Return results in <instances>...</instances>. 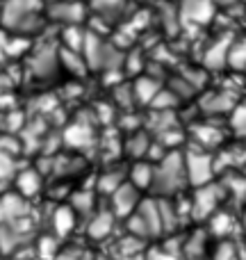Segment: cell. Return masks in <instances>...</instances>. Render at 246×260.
I'll return each instance as SVG.
<instances>
[{
	"label": "cell",
	"instance_id": "15",
	"mask_svg": "<svg viewBox=\"0 0 246 260\" xmlns=\"http://www.w3.org/2000/svg\"><path fill=\"white\" fill-rule=\"evenodd\" d=\"M246 165V148L235 144V146L226 148V151L219 153V157H215V171L219 169H242Z\"/></svg>",
	"mask_w": 246,
	"mask_h": 260
},
{
	"label": "cell",
	"instance_id": "31",
	"mask_svg": "<svg viewBox=\"0 0 246 260\" xmlns=\"http://www.w3.org/2000/svg\"><path fill=\"white\" fill-rule=\"evenodd\" d=\"M85 37H87V32H82L78 25H68L64 30V41H66L68 50H78L80 53L82 46H85Z\"/></svg>",
	"mask_w": 246,
	"mask_h": 260
},
{
	"label": "cell",
	"instance_id": "32",
	"mask_svg": "<svg viewBox=\"0 0 246 260\" xmlns=\"http://www.w3.org/2000/svg\"><path fill=\"white\" fill-rule=\"evenodd\" d=\"M121 183H123L121 171H108V174H103V178L98 180V192H103V194H112Z\"/></svg>",
	"mask_w": 246,
	"mask_h": 260
},
{
	"label": "cell",
	"instance_id": "14",
	"mask_svg": "<svg viewBox=\"0 0 246 260\" xmlns=\"http://www.w3.org/2000/svg\"><path fill=\"white\" fill-rule=\"evenodd\" d=\"M64 142L73 148H87V146L94 144V130H91L89 123L76 121L73 126L66 128V133H64Z\"/></svg>",
	"mask_w": 246,
	"mask_h": 260
},
{
	"label": "cell",
	"instance_id": "42",
	"mask_svg": "<svg viewBox=\"0 0 246 260\" xmlns=\"http://www.w3.org/2000/svg\"><path fill=\"white\" fill-rule=\"evenodd\" d=\"M57 260H80V251H76V249H71V251H64L59 253Z\"/></svg>",
	"mask_w": 246,
	"mask_h": 260
},
{
	"label": "cell",
	"instance_id": "27",
	"mask_svg": "<svg viewBox=\"0 0 246 260\" xmlns=\"http://www.w3.org/2000/svg\"><path fill=\"white\" fill-rule=\"evenodd\" d=\"M123 5H125V0H94L96 12H98L103 18H108V21H112V16H119V14H121Z\"/></svg>",
	"mask_w": 246,
	"mask_h": 260
},
{
	"label": "cell",
	"instance_id": "23",
	"mask_svg": "<svg viewBox=\"0 0 246 260\" xmlns=\"http://www.w3.org/2000/svg\"><path fill=\"white\" fill-rule=\"evenodd\" d=\"M153 174H155V169L148 162H137L132 167V171H130V180H132V185L137 189H142V187L153 185Z\"/></svg>",
	"mask_w": 246,
	"mask_h": 260
},
{
	"label": "cell",
	"instance_id": "26",
	"mask_svg": "<svg viewBox=\"0 0 246 260\" xmlns=\"http://www.w3.org/2000/svg\"><path fill=\"white\" fill-rule=\"evenodd\" d=\"M59 59H62L64 67H66L71 73H76V76H82V73L87 71V67H85L87 62L76 53V50H68V48L62 50V53H59Z\"/></svg>",
	"mask_w": 246,
	"mask_h": 260
},
{
	"label": "cell",
	"instance_id": "36",
	"mask_svg": "<svg viewBox=\"0 0 246 260\" xmlns=\"http://www.w3.org/2000/svg\"><path fill=\"white\" fill-rule=\"evenodd\" d=\"M12 174H14L12 155H9V153H5V151H0V183H3V180H7V178H12Z\"/></svg>",
	"mask_w": 246,
	"mask_h": 260
},
{
	"label": "cell",
	"instance_id": "6",
	"mask_svg": "<svg viewBox=\"0 0 246 260\" xmlns=\"http://www.w3.org/2000/svg\"><path fill=\"white\" fill-rule=\"evenodd\" d=\"M224 197H226L224 185L205 183V185H201V187H198L196 194H194L189 210H192V215L196 217V219H207V217L217 210V206H219V201Z\"/></svg>",
	"mask_w": 246,
	"mask_h": 260
},
{
	"label": "cell",
	"instance_id": "24",
	"mask_svg": "<svg viewBox=\"0 0 246 260\" xmlns=\"http://www.w3.org/2000/svg\"><path fill=\"white\" fill-rule=\"evenodd\" d=\"M224 192L230 194L235 201H244L246 199V176L244 174H233L226 178L224 183Z\"/></svg>",
	"mask_w": 246,
	"mask_h": 260
},
{
	"label": "cell",
	"instance_id": "19",
	"mask_svg": "<svg viewBox=\"0 0 246 260\" xmlns=\"http://www.w3.org/2000/svg\"><path fill=\"white\" fill-rule=\"evenodd\" d=\"M160 91V85H157V80L155 78H139L137 82H134V89H132V94H134V99L139 101V103H151L153 99H155V94Z\"/></svg>",
	"mask_w": 246,
	"mask_h": 260
},
{
	"label": "cell",
	"instance_id": "11",
	"mask_svg": "<svg viewBox=\"0 0 246 260\" xmlns=\"http://www.w3.org/2000/svg\"><path fill=\"white\" fill-rule=\"evenodd\" d=\"M230 41L233 37L230 35H224L221 39H217L210 48L205 50L203 55V67L205 69H212V71H219V69L226 67V59H228V48H230Z\"/></svg>",
	"mask_w": 246,
	"mask_h": 260
},
{
	"label": "cell",
	"instance_id": "12",
	"mask_svg": "<svg viewBox=\"0 0 246 260\" xmlns=\"http://www.w3.org/2000/svg\"><path fill=\"white\" fill-rule=\"evenodd\" d=\"M27 215V203L23 197L5 194L0 199V224H12L16 219H23Z\"/></svg>",
	"mask_w": 246,
	"mask_h": 260
},
{
	"label": "cell",
	"instance_id": "43",
	"mask_svg": "<svg viewBox=\"0 0 246 260\" xmlns=\"http://www.w3.org/2000/svg\"><path fill=\"white\" fill-rule=\"evenodd\" d=\"M237 0H215V5H221V7H233Z\"/></svg>",
	"mask_w": 246,
	"mask_h": 260
},
{
	"label": "cell",
	"instance_id": "7",
	"mask_svg": "<svg viewBox=\"0 0 246 260\" xmlns=\"http://www.w3.org/2000/svg\"><path fill=\"white\" fill-rule=\"evenodd\" d=\"M215 0H180L178 16L180 21L189 23V25H205L215 18Z\"/></svg>",
	"mask_w": 246,
	"mask_h": 260
},
{
	"label": "cell",
	"instance_id": "21",
	"mask_svg": "<svg viewBox=\"0 0 246 260\" xmlns=\"http://www.w3.org/2000/svg\"><path fill=\"white\" fill-rule=\"evenodd\" d=\"M53 226H55V233H57L59 238L71 233L73 226H76V215H73L71 208H57V210H55V217H53Z\"/></svg>",
	"mask_w": 246,
	"mask_h": 260
},
{
	"label": "cell",
	"instance_id": "20",
	"mask_svg": "<svg viewBox=\"0 0 246 260\" xmlns=\"http://www.w3.org/2000/svg\"><path fill=\"white\" fill-rule=\"evenodd\" d=\"M16 187L21 192V197H34L37 192L41 189V178L37 171H21L16 178Z\"/></svg>",
	"mask_w": 246,
	"mask_h": 260
},
{
	"label": "cell",
	"instance_id": "18",
	"mask_svg": "<svg viewBox=\"0 0 246 260\" xmlns=\"http://www.w3.org/2000/svg\"><path fill=\"white\" fill-rule=\"evenodd\" d=\"M112 226H114V215L112 212H108V210L98 212V215L91 219V224H89V238H94V240L108 238V235L112 233Z\"/></svg>",
	"mask_w": 246,
	"mask_h": 260
},
{
	"label": "cell",
	"instance_id": "10",
	"mask_svg": "<svg viewBox=\"0 0 246 260\" xmlns=\"http://www.w3.org/2000/svg\"><path fill=\"white\" fill-rule=\"evenodd\" d=\"M235 91L224 89V91H210L201 99V110L207 114H221V112H230L235 108Z\"/></svg>",
	"mask_w": 246,
	"mask_h": 260
},
{
	"label": "cell",
	"instance_id": "3",
	"mask_svg": "<svg viewBox=\"0 0 246 260\" xmlns=\"http://www.w3.org/2000/svg\"><path fill=\"white\" fill-rule=\"evenodd\" d=\"M82 53H85V62L91 69H117L121 64V53L117 50V46L103 41L98 35H87L85 37V46H82Z\"/></svg>",
	"mask_w": 246,
	"mask_h": 260
},
{
	"label": "cell",
	"instance_id": "5",
	"mask_svg": "<svg viewBox=\"0 0 246 260\" xmlns=\"http://www.w3.org/2000/svg\"><path fill=\"white\" fill-rule=\"evenodd\" d=\"M185 160V176L192 185L201 187V185L210 183L212 176L217 174L215 171V157L207 155L203 151H192L183 157Z\"/></svg>",
	"mask_w": 246,
	"mask_h": 260
},
{
	"label": "cell",
	"instance_id": "37",
	"mask_svg": "<svg viewBox=\"0 0 246 260\" xmlns=\"http://www.w3.org/2000/svg\"><path fill=\"white\" fill-rule=\"evenodd\" d=\"M114 99L121 108H130L132 105V91H130V85H121L114 89Z\"/></svg>",
	"mask_w": 246,
	"mask_h": 260
},
{
	"label": "cell",
	"instance_id": "16",
	"mask_svg": "<svg viewBox=\"0 0 246 260\" xmlns=\"http://www.w3.org/2000/svg\"><path fill=\"white\" fill-rule=\"evenodd\" d=\"M192 135H194V142L203 148H215L224 142V133H221V128L212 126V123H201V126L194 128Z\"/></svg>",
	"mask_w": 246,
	"mask_h": 260
},
{
	"label": "cell",
	"instance_id": "17",
	"mask_svg": "<svg viewBox=\"0 0 246 260\" xmlns=\"http://www.w3.org/2000/svg\"><path fill=\"white\" fill-rule=\"evenodd\" d=\"M226 64H228L233 71H246V37H239V39L230 41Z\"/></svg>",
	"mask_w": 246,
	"mask_h": 260
},
{
	"label": "cell",
	"instance_id": "41",
	"mask_svg": "<svg viewBox=\"0 0 246 260\" xmlns=\"http://www.w3.org/2000/svg\"><path fill=\"white\" fill-rule=\"evenodd\" d=\"M7 119H9V121H7V126H9V128H18V126H23V114H21V112H12Z\"/></svg>",
	"mask_w": 246,
	"mask_h": 260
},
{
	"label": "cell",
	"instance_id": "28",
	"mask_svg": "<svg viewBox=\"0 0 246 260\" xmlns=\"http://www.w3.org/2000/svg\"><path fill=\"white\" fill-rule=\"evenodd\" d=\"M148 146H151V142H148L146 135L137 133V135H132V137L128 139V144H125V151H128V155H132V157H142V155H146Z\"/></svg>",
	"mask_w": 246,
	"mask_h": 260
},
{
	"label": "cell",
	"instance_id": "25",
	"mask_svg": "<svg viewBox=\"0 0 246 260\" xmlns=\"http://www.w3.org/2000/svg\"><path fill=\"white\" fill-rule=\"evenodd\" d=\"M230 128H233V133L237 135V137L246 139V101L244 103H235V108L230 110Z\"/></svg>",
	"mask_w": 246,
	"mask_h": 260
},
{
	"label": "cell",
	"instance_id": "33",
	"mask_svg": "<svg viewBox=\"0 0 246 260\" xmlns=\"http://www.w3.org/2000/svg\"><path fill=\"white\" fill-rule=\"evenodd\" d=\"M175 101H178V96L173 94V91H157L155 94V99L151 101V105L155 110H171L175 105Z\"/></svg>",
	"mask_w": 246,
	"mask_h": 260
},
{
	"label": "cell",
	"instance_id": "8",
	"mask_svg": "<svg viewBox=\"0 0 246 260\" xmlns=\"http://www.w3.org/2000/svg\"><path fill=\"white\" fill-rule=\"evenodd\" d=\"M48 16L53 21L59 23H66V25H76L85 18V7L76 0H57L48 7Z\"/></svg>",
	"mask_w": 246,
	"mask_h": 260
},
{
	"label": "cell",
	"instance_id": "2",
	"mask_svg": "<svg viewBox=\"0 0 246 260\" xmlns=\"http://www.w3.org/2000/svg\"><path fill=\"white\" fill-rule=\"evenodd\" d=\"M187 176H185V160L180 153H169L160 160L153 174V187L160 194H171L178 192L185 185Z\"/></svg>",
	"mask_w": 246,
	"mask_h": 260
},
{
	"label": "cell",
	"instance_id": "38",
	"mask_svg": "<svg viewBox=\"0 0 246 260\" xmlns=\"http://www.w3.org/2000/svg\"><path fill=\"white\" fill-rule=\"evenodd\" d=\"M39 253L44 258H53V256H57V242H55L53 238H44L39 242Z\"/></svg>",
	"mask_w": 246,
	"mask_h": 260
},
{
	"label": "cell",
	"instance_id": "1",
	"mask_svg": "<svg viewBox=\"0 0 246 260\" xmlns=\"http://www.w3.org/2000/svg\"><path fill=\"white\" fill-rule=\"evenodd\" d=\"M0 21L14 32H34L41 25L39 0H7L0 12Z\"/></svg>",
	"mask_w": 246,
	"mask_h": 260
},
{
	"label": "cell",
	"instance_id": "4",
	"mask_svg": "<svg viewBox=\"0 0 246 260\" xmlns=\"http://www.w3.org/2000/svg\"><path fill=\"white\" fill-rule=\"evenodd\" d=\"M137 208L139 210L134 212L128 221L130 233L137 235V238H155V235L162 231L157 201H144V203H139Z\"/></svg>",
	"mask_w": 246,
	"mask_h": 260
},
{
	"label": "cell",
	"instance_id": "40",
	"mask_svg": "<svg viewBox=\"0 0 246 260\" xmlns=\"http://www.w3.org/2000/svg\"><path fill=\"white\" fill-rule=\"evenodd\" d=\"M18 146H21V144H18L16 139H9V137H3V139H0V151L9 153V155H12L14 151H18Z\"/></svg>",
	"mask_w": 246,
	"mask_h": 260
},
{
	"label": "cell",
	"instance_id": "39",
	"mask_svg": "<svg viewBox=\"0 0 246 260\" xmlns=\"http://www.w3.org/2000/svg\"><path fill=\"white\" fill-rule=\"evenodd\" d=\"M146 260H183V258L175 256L173 251H157V249H153L146 256Z\"/></svg>",
	"mask_w": 246,
	"mask_h": 260
},
{
	"label": "cell",
	"instance_id": "9",
	"mask_svg": "<svg viewBox=\"0 0 246 260\" xmlns=\"http://www.w3.org/2000/svg\"><path fill=\"white\" fill-rule=\"evenodd\" d=\"M114 215L119 217H130L139 206V192L134 185L130 183H121L114 189Z\"/></svg>",
	"mask_w": 246,
	"mask_h": 260
},
{
	"label": "cell",
	"instance_id": "13",
	"mask_svg": "<svg viewBox=\"0 0 246 260\" xmlns=\"http://www.w3.org/2000/svg\"><path fill=\"white\" fill-rule=\"evenodd\" d=\"M32 73L39 78H48L57 71V50L53 46H44V48L37 50V55L32 57V64H30Z\"/></svg>",
	"mask_w": 246,
	"mask_h": 260
},
{
	"label": "cell",
	"instance_id": "30",
	"mask_svg": "<svg viewBox=\"0 0 246 260\" xmlns=\"http://www.w3.org/2000/svg\"><path fill=\"white\" fill-rule=\"evenodd\" d=\"M148 126L155 130V133H162V130L175 126V117L171 110H155V117L148 121Z\"/></svg>",
	"mask_w": 246,
	"mask_h": 260
},
{
	"label": "cell",
	"instance_id": "29",
	"mask_svg": "<svg viewBox=\"0 0 246 260\" xmlns=\"http://www.w3.org/2000/svg\"><path fill=\"white\" fill-rule=\"evenodd\" d=\"M203 251H205V233L196 231L189 240H185V253H187L189 258H201Z\"/></svg>",
	"mask_w": 246,
	"mask_h": 260
},
{
	"label": "cell",
	"instance_id": "35",
	"mask_svg": "<svg viewBox=\"0 0 246 260\" xmlns=\"http://www.w3.org/2000/svg\"><path fill=\"white\" fill-rule=\"evenodd\" d=\"M73 206H76V210L80 212H89L91 208H94V194L91 192H80L73 197Z\"/></svg>",
	"mask_w": 246,
	"mask_h": 260
},
{
	"label": "cell",
	"instance_id": "22",
	"mask_svg": "<svg viewBox=\"0 0 246 260\" xmlns=\"http://www.w3.org/2000/svg\"><path fill=\"white\" fill-rule=\"evenodd\" d=\"M212 221H210V229H212V233L215 235H219V238H226V235H230L233 233V229H235V219H233V215L230 212H212Z\"/></svg>",
	"mask_w": 246,
	"mask_h": 260
},
{
	"label": "cell",
	"instance_id": "34",
	"mask_svg": "<svg viewBox=\"0 0 246 260\" xmlns=\"http://www.w3.org/2000/svg\"><path fill=\"white\" fill-rule=\"evenodd\" d=\"M215 260H239V251L233 242H221L217 247V253H215Z\"/></svg>",
	"mask_w": 246,
	"mask_h": 260
}]
</instances>
